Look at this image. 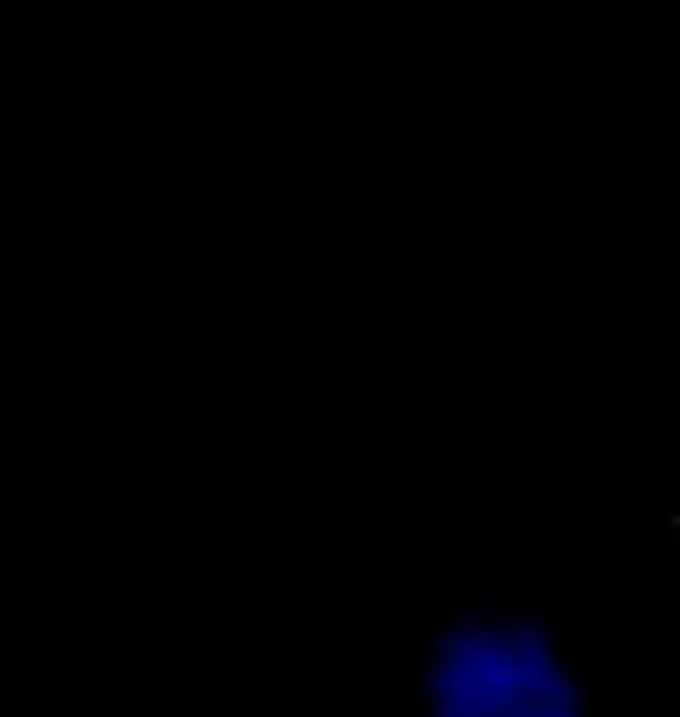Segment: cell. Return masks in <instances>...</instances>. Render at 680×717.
Wrapping results in <instances>:
<instances>
[{"label":"cell","instance_id":"6da1fadb","mask_svg":"<svg viewBox=\"0 0 680 717\" xmlns=\"http://www.w3.org/2000/svg\"><path fill=\"white\" fill-rule=\"evenodd\" d=\"M424 717H587L569 634L536 606L452 615L429 643Z\"/></svg>","mask_w":680,"mask_h":717}]
</instances>
